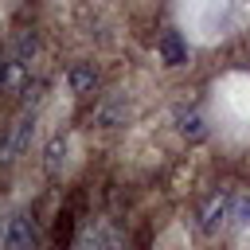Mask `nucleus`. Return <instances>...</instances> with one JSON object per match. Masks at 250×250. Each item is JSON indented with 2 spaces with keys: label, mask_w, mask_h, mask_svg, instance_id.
<instances>
[{
  "label": "nucleus",
  "mask_w": 250,
  "mask_h": 250,
  "mask_svg": "<svg viewBox=\"0 0 250 250\" xmlns=\"http://www.w3.org/2000/svg\"><path fill=\"white\" fill-rule=\"evenodd\" d=\"M31 133H35V109H23V113L8 125V133H4V141H0V160H4V164L20 160V156L27 152V145H31Z\"/></svg>",
  "instance_id": "obj_1"
},
{
  "label": "nucleus",
  "mask_w": 250,
  "mask_h": 250,
  "mask_svg": "<svg viewBox=\"0 0 250 250\" xmlns=\"http://www.w3.org/2000/svg\"><path fill=\"white\" fill-rule=\"evenodd\" d=\"M4 250H39V223H35V215H31L27 207L8 215Z\"/></svg>",
  "instance_id": "obj_2"
},
{
  "label": "nucleus",
  "mask_w": 250,
  "mask_h": 250,
  "mask_svg": "<svg viewBox=\"0 0 250 250\" xmlns=\"http://www.w3.org/2000/svg\"><path fill=\"white\" fill-rule=\"evenodd\" d=\"M230 215H234V195L230 191H215L199 211V230L203 234H219V230L230 227Z\"/></svg>",
  "instance_id": "obj_3"
},
{
  "label": "nucleus",
  "mask_w": 250,
  "mask_h": 250,
  "mask_svg": "<svg viewBox=\"0 0 250 250\" xmlns=\"http://www.w3.org/2000/svg\"><path fill=\"white\" fill-rule=\"evenodd\" d=\"M98 82H102V70H98L90 59H78V62L66 70V86H70L78 98H90V94L98 90Z\"/></svg>",
  "instance_id": "obj_4"
},
{
  "label": "nucleus",
  "mask_w": 250,
  "mask_h": 250,
  "mask_svg": "<svg viewBox=\"0 0 250 250\" xmlns=\"http://www.w3.org/2000/svg\"><path fill=\"white\" fill-rule=\"evenodd\" d=\"M156 55H160L164 66H184L188 62V43L180 39V31H164L156 39Z\"/></svg>",
  "instance_id": "obj_5"
},
{
  "label": "nucleus",
  "mask_w": 250,
  "mask_h": 250,
  "mask_svg": "<svg viewBox=\"0 0 250 250\" xmlns=\"http://www.w3.org/2000/svg\"><path fill=\"white\" fill-rule=\"evenodd\" d=\"M66 148H70V137H66L62 129L43 145V172H47V176H59V172H62V164H66Z\"/></svg>",
  "instance_id": "obj_6"
},
{
  "label": "nucleus",
  "mask_w": 250,
  "mask_h": 250,
  "mask_svg": "<svg viewBox=\"0 0 250 250\" xmlns=\"http://www.w3.org/2000/svg\"><path fill=\"white\" fill-rule=\"evenodd\" d=\"M27 70H31V62L27 59H8V66H4V78H0V86L8 90V94H20L23 86H27Z\"/></svg>",
  "instance_id": "obj_7"
},
{
  "label": "nucleus",
  "mask_w": 250,
  "mask_h": 250,
  "mask_svg": "<svg viewBox=\"0 0 250 250\" xmlns=\"http://www.w3.org/2000/svg\"><path fill=\"white\" fill-rule=\"evenodd\" d=\"M180 137H184V141H191V145L207 137V125H203V117H199L195 109H188V113H180Z\"/></svg>",
  "instance_id": "obj_8"
},
{
  "label": "nucleus",
  "mask_w": 250,
  "mask_h": 250,
  "mask_svg": "<svg viewBox=\"0 0 250 250\" xmlns=\"http://www.w3.org/2000/svg\"><path fill=\"white\" fill-rule=\"evenodd\" d=\"M230 230H234V234H246V230H250V191L234 195V215H230Z\"/></svg>",
  "instance_id": "obj_9"
},
{
  "label": "nucleus",
  "mask_w": 250,
  "mask_h": 250,
  "mask_svg": "<svg viewBox=\"0 0 250 250\" xmlns=\"http://www.w3.org/2000/svg\"><path fill=\"white\" fill-rule=\"evenodd\" d=\"M121 117H125V102H121V98H105L102 109H98V125L109 129V125H117Z\"/></svg>",
  "instance_id": "obj_10"
},
{
  "label": "nucleus",
  "mask_w": 250,
  "mask_h": 250,
  "mask_svg": "<svg viewBox=\"0 0 250 250\" xmlns=\"http://www.w3.org/2000/svg\"><path fill=\"white\" fill-rule=\"evenodd\" d=\"M4 234H8V219H0V250H4Z\"/></svg>",
  "instance_id": "obj_11"
},
{
  "label": "nucleus",
  "mask_w": 250,
  "mask_h": 250,
  "mask_svg": "<svg viewBox=\"0 0 250 250\" xmlns=\"http://www.w3.org/2000/svg\"><path fill=\"white\" fill-rule=\"evenodd\" d=\"M4 66H8V59H4V51H0V78H4Z\"/></svg>",
  "instance_id": "obj_12"
}]
</instances>
